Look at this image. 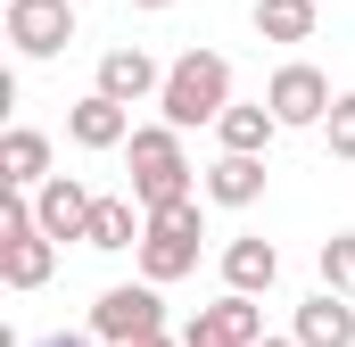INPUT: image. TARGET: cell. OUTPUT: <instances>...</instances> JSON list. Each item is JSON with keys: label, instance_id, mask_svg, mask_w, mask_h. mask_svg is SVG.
Segmentation results:
<instances>
[{"label": "cell", "instance_id": "obj_1", "mask_svg": "<svg viewBox=\"0 0 355 347\" xmlns=\"http://www.w3.org/2000/svg\"><path fill=\"white\" fill-rule=\"evenodd\" d=\"M157 108H166L174 133H190V124H223V108H232V58H215V50H182L174 67H166Z\"/></svg>", "mask_w": 355, "mask_h": 347}, {"label": "cell", "instance_id": "obj_2", "mask_svg": "<svg viewBox=\"0 0 355 347\" xmlns=\"http://www.w3.org/2000/svg\"><path fill=\"white\" fill-rule=\"evenodd\" d=\"M124 158H132V198H141V215L198 198V190H190V158H182V133H174V124H141V133L124 141Z\"/></svg>", "mask_w": 355, "mask_h": 347}, {"label": "cell", "instance_id": "obj_3", "mask_svg": "<svg viewBox=\"0 0 355 347\" xmlns=\"http://www.w3.org/2000/svg\"><path fill=\"white\" fill-rule=\"evenodd\" d=\"M198 240H207V215H198V198H182V207H157L149 215V232H141V281H182V273H198Z\"/></svg>", "mask_w": 355, "mask_h": 347}, {"label": "cell", "instance_id": "obj_4", "mask_svg": "<svg viewBox=\"0 0 355 347\" xmlns=\"http://www.w3.org/2000/svg\"><path fill=\"white\" fill-rule=\"evenodd\" d=\"M91 339L107 347H141V339H166V298L157 281H116L91 298Z\"/></svg>", "mask_w": 355, "mask_h": 347}, {"label": "cell", "instance_id": "obj_5", "mask_svg": "<svg viewBox=\"0 0 355 347\" xmlns=\"http://www.w3.org/2000/svg\"><path fill=\"white\" fill-rule=\"evenodd\" d=\"M265 108H272V124L281 133H314V124H331V75L322 67H306V58H289V67H272V83H265Z\"/></svg>", "mask_w": 355, "mask_h": 347}, {"label": "cell", "instance_id": "obj_6", "mask_svg": "<svg viewBox=\"0 0 355 347\" xmlns=\"http://www.w3.org/2000/svg\"><path fill=\"white\" fill-rule=\"evenodd\" d=\"M0 25H8V50L17 58H58L75 42V0H8Z\"/></svg>", "mask_w": 355, "mask_h": 347}, {"label": "cell", "instance_id": "obj_7", "mask_svg": "<svg viewBox=\"0 0 355 347\" xmlns=\"http://www.w3.org/2000/svg\"><path fill=\"white\" fill-rule=\"evenodd\" d=\"M91 91H99V99H116V108H141V99H157V91H166V67L132 42V50H107V58H99V83H91Z\"/></svg>", "mask_w": 355, "mask_h": 347}, {"label": "cell", "instance_id": "obj_8", "mask_svg": "<svg viewBox=\"0 0 355 347\" xmlns=\"http://www.w3.org/2000/svg\"><path fill=\"white\" fill-rule=\"evenodd\" d=\"M91 207H99V198H91L75 174H50V182L33 190V223H42L50 240H83V232H91Z\"/></svg>", "mask_w": 355, "mask_h": 347}, {"label": "cell", "instance_id": "obj_9", "mask_svg": "<svg viewBox=\"0 0 355 347\" xmlns=\"http://www.w3.org/2000/svg\"><path fill=\"white\" fill-rule=\"evenodd\" d=\"M141 124H132V108H116V99H99V91H83L75 108H67V141L75 149H124Z\"/></svg>", "mask_w": 355, "mask_h": 347}, {"label": "cell", "instance_id": "obj_10", "mask_svg": "<svg viewBox=\"0 0 355 347\" xmlns=\"http://www.w3.org/2000/svg\"><path fill=\"white\" fill-rule=\"evenodd\" d=\"M190 331H207V339H223V347H265V339H272V331H265V306L240 298V289H223L215 306H198Z\"/></svg>", "mask_w": 355, "mask_h": 347}, {"label": "cell", "instance_id": "obj_11", "mask_svg": "<svg viewBox=\"0 0 355 347\" xmlns=\"http://www.w3.org/2000/svg\"><path fill=\"white\" fill-rule=\"evenodd\" d=\"M289 339H297V347H355V306H347V298H331V289L297 298V323H289Z\"/></svg>", "mask_w": 355, "mask_h": 347}, {"label": "cell", "instance_id": "obj_12", "mask_svg": "<svg viewBox=\"0 0 355 347\" xmlns=\"http://www.w3.org/2000/svg\"><path fill=\"white\" fill-rule=\"evenodd\" d=\"M265 158H215V166L198 174V198H207V207H257V198H265Z\"/></svg>", "mask_w": 355, "mask_h": 347}, {"label": "cell", "instance_id": "obj_13", "mask_svg": "<svg viewBox=\"0 0 355 347\" xmlns=\"http://www.w3.org/2000/svg\"><path fill=\"white\" fill-rule=\"evenodd\" d=\"M281 281V248L257 240V232H240V240H223V289H240V298H257Z\"/></svg>", "mask_w": 355, "mask_h": 347}, {"label": "cell", "instance_id": "obj_14", "mask_svg": "<svg viewBox=\"0 0 355 347\" xmlns=\"http://www.w3.org/2000/svg\"><path fill=\"white\" fill-rule=\"evenodd\" d=\"M141 232H149V215H141V198L124 190V198H99V207H91L83 248H99V257H124V248H141Z\"/></svg>", "mask_w": 355, "mask_h": 347}, {"label": "cell", "instance_id": "obj_15", "mask_svg": "<svg viewBox=\"0 0 355 347\" xmlns=\"http://www.w3.org/2000/svg\"><path fill=\"white\" fill-rule=\"evenodd\" d=\"M272 133H281V124H272L265 99H232V108H223V124H215V149H223V158H265Z\"/></svg>", "mask_w": 355, "mask_h": 347}, {"label": "cell", "instance_id": "obj_16", "mask_svg": "<svg viewBox=\"0 0 355 347\" xmlns=\"http://www.w3.org/2000/svg\"><path fill=\"white\" fill-rule=\"evenodd\" d=\"M0 182H8V190H42V182H50V133L8 124V141H0Z\"/></svg>", "mask_w": 355, "mask_h": 347}, {"label": "cell", "instance_id": "obj_17", "mask_svg": "<svg viewBox=\"0 0 355 347\" xmlns=\"http://www.w3.org/2000/svg\"><path fill=\"white\" fill-rule=\"evenodd\" d=\"M248 25H257L265 42H314L322 0H257V8H248Z\"/></svg>", "mask_w": 355, "mask_h": 347}, {"label": "cell", "instance_id": "obj_18", "mask_svg": "<svg viewBox=\"0 0 355 347\" xmlns=\"http://www.w3.org/2000/svg\"><path fill=\"white\" fill-rule=\"evenodd\" d=\"M322 289H331V298H347L355 306V232H331V240H322Z\"/></svg>", "mask_w": 355, "mask_h": 347}, {"label": "cell", "instance_id": "obj_19", "mask_svg": "<svg viewBox=\"0 0 355 347\" xmlns=\"http://www.w3.org/2000/svg\"><path fill=\"white\" fill-rule=\"evenodd\" d=\"M322 141H331V158H339V166H355V91H339V108H331Z\"/></svg>", "mask_w": 355, "mask_h": 347}, {"label": "cell", "instance_id": "obj_20", "mask_svg": "<svg viewBox=\"0 0 355 347\" xmlns=\"http://www.w3.org/2000/svg\"><path fill=\"white\" fill-rule=\"evenodd\" d=\"M50 347H99V339H91V331H58Z\"/></svg>", "mask_w": 355, "mask_h": 347}, {"label": "cell", "instance_id": "obj_21", "mask_svg": "<svg viewBox=\"0 0 355 347\" xmlns=\"http://www.w3.org/2000/svg\"><path fill=\"white\" fill-rule=\"evenodd\" d=\"M182 347H223V339H207V331H190V339H182Z\"/></svg>", "mask_w": 355, "mask_h": 347}, {"label": "cell", "instance_id": "obj_22", "mask_svg": "<svg viewBox=\"0 0 355 347\" xmlns=\"http://www.w3.org/2000/svg\"><path fill=\"white\" fill-rule=\"evenodd\" d=\"M265 347H297V339H289V331H272V339H265Z\"/></svg>", "mask_w": 355, "mask_h": 347}, {"label": "cell", "instance_id": "obj_23", "mask_svg": "<svg viewBox=\"0 0 355 347\" xmlns=\"http://www.w3.org/2000/svg\"><path fill=\"white\" fill-rule=\"evenodd\" d=\"M132 8H174V0H132Z\"/></svg>", "mask_w": 355, "mask_h": 347}, {"label": "cell", "instance_id": "obj_24", "mask_svg": "<svg viewBox=\"0 0 355 347\" xmlns=\"http://www.w3.org/2000/svg\"><path fill=\"white\" fill-rule=\"evenodd\" d=\"M141 347H174V339H141Z\"/></svg>", "mask_w": 355, "mask_h": 347}, {"label": "cell", "instance_id": "obj_25", "mask_svg": "<svg viewBox=\"0 0 355 347\" xmlns=\"http://www.w3.org/2000/svg\"><path fill=\"white\" fill-rule=\"evenodd\" d=\"M42 347H50V339H42Z\"/></svg>", "mask_w": 355, "mask_h": 347}]
</instances>
